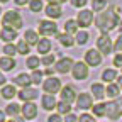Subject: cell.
<instances>
[{"label": "cell", "mask_w": 122, "mask_h": 122, "mask_svg": "<svg viewBox=\"0 0 122 122\" xmlns=\"http://www.w3.org/2000/svg\"><path fill=\"white\" fill-rule=\"evenodd\" d=\"M14 2L17 4V5H25V4H29V2H30V0H14Z\"/></svg>", "instance_id": "cell-46"}, {"label": "cell", "mask_w": 122, "mask_h": 122, "mask_svg": "<svg viewBox=\"0 0 122 122\" xmlns=\"http://www.w3.org/2000/svg\"><path fill=\"white\" fill-rule=\"evenodd\" d=\"M24 41H25L29 46H32V44L37 46L41 39H39V34L36 32V30H30V29H29V30H25V32H24Z\"/></svg>", "instance_id": "cell-20"}, {"label": "cell", "mask_w": 122, "mask_h": 122, "mask_svg": "<svg viewBox=\"0 0 122 122\" xmlns=\"http://www.w3.org/2000/svg\"><path fill=\"white\" fill-rule=\"evenodd\" d=\"M58 114H61V115H70L71 114V105L70 103H66V102H58Z\"/></svg>", "instance_id": "cell-31"}, {"label": "cell", "mask_w": 122, "mask_h": 122, "mask_svg": "<svg viewBox=\"0 0 122 122\" xmlns=\"http://www.w3.org/2000/svg\"><path fill=\"white\" fill-rule=\"evenodd\" d=\"M9 2V0H0V4H7Z\"/></svg>", "instance_id": "cell-52"}, {"label": "cell", "mask_w": 122, "mask_h": 122, "mask_svg": "<svg viewBox=\"0 0 122 122\" xmlns=\"http://www.w3.org/2000/svg\"><path fill=\"white\" fill-rule=\"evenodd\" d=\"M65 122H78V117H76L75 114H70L65 117Z\"/></svg>", "instance_id": "cell-44"}, {"label": "cell", "mask_w": 122, "mask_h": 122, "mask_svg": "<svg viewBox=\"0 0 122 122\" xmlns=\"http://www.w3.org/2000/svg\"><path fill=\"white\" fill-rule=\"evenodd\" d=\"M85 63L88 66H93V68L98 66L102 63V53L98 49H88L85 53Z\"/></svg>", "instance_id": "cell-7"}, {"label": "cell", "mask_w": 122, "mask_h": 122, "mask_svg": "<svg viewBox=\"0 0 122 122\" xmlns=\"http://www.w3.org/2000/svg\"><path fill=\"white\" fill-rule=\"evenodd\" d=\"M2 30H4V29H2V27H0V39H2Z\"/></svg>", "instance_id": "cell-54"}, {"label": "cell", "mask_w": 122, "mask_h": 122, "mask_svg": "<svg viewBox=\"0 0 122 122\" xmlns=\"http://www.w3.org/2000/svg\"><path fill=\"white\" fill-rule=\"evenodd\" d=\"M5 83V76L2 75V71H0V85H4Z\"/></svg>", "instance_id": "cell-50"}, {"label": "cell", "mask_w": 122, "mask_h": 122, "mask_svg": "<svg viewBox=\"0 0 122 122\" xmlns=\"http://www.w3.org/2000/svg\"><path fill=\"white\" fill-rule=\"evenodd\" d=\"M120 110H119V107L115 102H107V117H109L110 120H117L120 117Z\"/></svg>", "instance_id": "cell-16"}, {"label": "cell", "mask_w": 122, "mask_h": 122, "mask_svg": "<svg viewBox=\"0 0 122 122\" xmlns=\"http://www.w3.org/2000/svg\"><path fill=\"white\" fill-rule=\"evenodd\" d=\"M0 93H2V98H5V100H12L15 95H19V92L15 90L14 85H4Z\"/></svg>", "instance_id": "cell-19"}, {"label": "cell", "mask_w": 122, "mask_h": 122, "mask_svg": "<svg viewBox=\"0 0 122 122\" xmlns=\"http://www.w3.org/2000/svg\"><path fill=\"white\" fill-rule=\"evenodd\" d=\"M0 122H5V112L0 110Z\"/></svg>", "instance_id": "cell-49"}, {"label": "cell", "mask_w": 122, "mask_h": 122, "mask_svg": "<svg viewBox=\"0 0 122 122\" xmlns=\"http://www.w3.org/2000/svg\"><path fill=\"white\" fill-rule=\"evenodd\" d=\"M117 85H119V88L122 90V76H120V78H117Z\"/></svg>", "instance_id": "cell-51"}, {"label": "cell", "mask_w": 122, "mask_h": 122, "mask_svg": "<svg viewBox=\"0 0 122 122\" xmlns=\"http://www.w3.org/2000/svg\"><path fill=\"white\" fill-rule=\"evenodd\" d=\"M58 39H59V42L63 44V46H66V48H71V46L76 42V41H75L70 34H66V32H65V34H59V36H58Z\"/></svg>", "instance_id": "cell-29"}, {"label": "cell", "mask_w": 122, "mask_h": 122, "mask_svg": "<svg viewBox=\"0 0 122 122\" xmlns=\"http://www.w3.org/2000/svg\"><path fill=\"white\" fill-rule=\"evenodd\" d=\"M19 112H22V107H20L19 103H14V102H12V103H9V105L5 107V114L10 115L12 119H14V117H19Z\"/></svg>", "instance_id": "cell-24"}, {"label": "cell", "mask_w": 122, "mask_h": 122, "mask_svg": "<svg viewBox=\"0 0 122 122\" xmlns=\"http://www.w3.org/2000/svg\"><path fill=\"white\" fill-rule=\"evenodd\" d=\"M102 80H103L107 85L114 83V80H117V71H115V70H103V73H102Z\"/></svg>", "instance_id": "cell-26"}, {"label": "cell", "mask_w": 122, "mask_h": 122, "mask_svg": "<svg viewBox=\"0 0 122 122\" xmlns=\"http://www.w3.org/2000/svg\"><path fill=\"white\" fill-rule=\"evenodd\" d=\"M39 34L48 37V36H54L58 34V25L54 20H41L39 22Z\"/></svg>", "instance_id": "cell-5"}, {"label": "cell", "mask_w": 122, "mask_h": 122, "mask_svg": "<svg viewBox=\"0 0 122 122\" xmlns=\"http://www.w3.org/2000/svg\"><path fill=\"white\" fill-rule=\"evenodd\" d=\"M29 9H30V12H41L42 10V0H30L29 2Z\"/></svg>", "instance_id": "cell-35"}, {"label": "cell", "mask_w": 122, "mask_h": 122, "mask_svg": "<svg viewBox=\"0 0 122 122\" xmlns=\"http://www.w3.org/2000/svg\"><path fill=\"white\" fill-rule=\"evenodd\" d=\"M41 102H42V109L44 110H53V109L58 107V102H56L54 95H48V93H46V95H42Z\"/></svg>", "instance_id": "cell-17"}, {"label": "cell", "mask_w": 122, "mask_h": 122, "mask_svg": "<svg viewBox=\"0 0 122 122\" xmlns=\"http://www.w3.org/2000/svg\"><path fill=\"white\" fill-rule=\"evenodd\" d=\"M90 90H92V93H93V98H97V100H102L107 95V88L102 83H93L90 86Z\"/></svg>", "instance_id": "cell-18"}, {"label": "cell", "mask_w": 122, "mask_h": 122, "mask_svg": "<svg viewBox=\"0 0 122 122\" xmlns=\"http://www.w3.org/2000/svg\"><path fill=\"white\" fill-rule=\"evenodd\" d=\"M44 12H46V15H48L51 20L59 19L61 15H63V10H61V5L59 4H48L46 9H44Z\"/></svg>", "instance_id": "cell-13"}, {"label": "cell", "mask_w": 122, "mask_h": 122, "mask_svg": "<svg viewBox=\"0 0 122 122\" xmlns=\"http://www.w3.org/2000/svg\"><path fill=\"white\" fill-rule=\"evenodd\" d=\"M66 2V0H58V4H65Z\"/></svg>", "instance_id": "cell-53"}, {"label": "cell", "mask_w": 122, "mask_h": 122, "mask_svg": "<svg viewBox=\"0 0 122 122\" xmlns=\"http://www.w3.org/2000/svg\"><path fill=\"white\" fill-rule=\"evenodd\" d=\"M54 71H56L54 68H46V71H44V73L48 75V78H51V76H54Z\"/></svg>", "instance_id": "cell-45"}, {"label": "cell", "mask_w": 122, "mask_h": 122, "mask_svg": "<svg viewBox=\"0 0 122 122\" xmlns=\"http://www.w3.org/2000/svg\"><path fill=\"white\" fill-rule=\"evenodd\" d=\"M97 49H98L102 54H110V53L114 51V42H112V39L109 37V34L98 36V39H97Z\"/></svg>", "instance_id": "cell-3"}, {"label": "cell", "mask_w": 122, "mask_h": 122, "mask_svg": "<svg viewBox=\"0 0 122 122\" xmlns=\"http://www.w3.org/2000/svg\"><path fill=\"white\" fill-rule=\"evenodd\" d=\"M120 93V88L119 85L115 83H110V85H107V97H110V98H117Z\"/></svg>", "instance_id": "cell-30"}, {"label": "cell", "mask_w": 122, "mask_h": 122, "mask_svg": "<svg viewBox=\"0 0 122 122\" xmlns=\"http://www.w3.org/2000/svg\"><path fill=\"white\" fill-rule=\"evenodd\" d=\"M107 7V0H92V9L95 12H102Z\"/></svg>", "instance_id": "cell-34"}, {"label": "cell", "mask_w": 122, "mask_h": 122, "mask_svg": "<svg viewBox=\"0 0 122 122\" xmlns=\"http://www.w3.org/2000/svg\"><path fill=\"white\" fill-rule=\"evenodd\" d=\"M92 110H93L95 117H103V115H107V103H95L92 107Z\"/></svg>", "instance_id": "cell-27"}, {"label": "cell", "mask_w": 122, "mask_h": 122, "mask_svg": "<svg viewBox=\"0 0 122 122\" xmlns=\"http://www.w3.org/2000/svg\"><path fill=\"white\" fill-rule=\"evenodd\" d=\"M114 51H115L117 54H122V34H119V37H117L115 42H114Z\"/></svg>", "instance_id": "cell-39"}, {"label": "cell", "mask_w": 122, "mask_h": 122, "mask_svg": "<svg viewBox=\"0 0 122 122\" xmlns=\"http://www.w3.org/2000/svg\"><path fill=\"white\" fill-rule=\"evenodd\" d=\"M76 22H78L80 27H90L92 22H93V12L92 10H80L78 17H76Z\"/></svg>", "instance_id": "cell-9"}, {"label": "cell", "mask_w": 122, "mask_h": 122, "mask_svg": "<svg viewBox=\"0 0 122 122\" xmlns=\"http://www.w3.org/2000/svg\"><path fill=\"white\" fill-rule=\"evenodd\" d=\"M41 65H44L46 68H51L54 65V54H46L41 58Z\"/></svg>", "instance_id": "cell-36"}, {"label": "cell", "mask_w": 122, "mask_h": 122, "mask_svg": "<svg viewBox=\"0 0 122 122\" xmlns=\"http://www.w3.org/2000/svg\"><path fill=\"white\" fill-rule=\"evenodd\" d=\"M86 2H88V0H70V4H71L73 7H76V9L85 7V5H86Z\"/></svg>", "instance_id": "cell-41"}, {"label": "cell", "mask_w": 122, "mask_h": 122, "mask_svg": "<svg viewBox=\"0 0 122 122\" xmlns=\"http://www.w3.org/2000/svg\"><path fill=\"white\" fill-rule=\"evenodd\" d=\"M63 27H65V32L71 36V34H78V27H80V25H78V22H76V20L68 19V20L65 22V25H63Z\"/></svg>", "instance_id": "cell-23"}, {"label": "cell", "mask_w": 122, "mask_h": 122, "mask_svg": "<svg viewBox=\"0 0 122 122\" xmlns=\"http://www.w3.org/2000/svg\"><path fill=\"white\" fill-rule=\"evenodd\" d=\"M14 83L19 85L22 88H30V83H32V78H30V75H25V73H20L14 78Z\"/></svg>", "instance_id": "cell-15"}, {"label": "cell", "mask_w": 122, "mask_h": 122, "mask_svg": "<svg viewBox=\"0 0 122 122\" xmlns=\"http://www.w3.org/2000/svg\"><path fill=\"white\" fill-rule=\"evenodd\" d=\"M117 24H119V15L115 9H109L97 17V27L102 30V34H109L112 29L117 27Z\"/></svg>", "instance_id": "cell-1"}, {"label": "cell", "mask_w": 122, "mask_h": 122, "mask_svg": "<svg viewBox=\"0 0 122 122\" xmlns=\"http://www.w3.org/2000/svg\"><path fill=\"white\" fill-rule=\"evenodd\" d=\"M9 122H24V117H14V119L9 120Z\"/></svg>", "instance_id": "cell-48"}, {"label": "cell", "mask_w": 122, "mask_h": 122, "mask_svg": "<svg viewBox=\"0 0 122 122\" xmlns=\"http://www.w3.org/2000/svg\"><path fill=\"white\" fill-rule=\"evenodd\" d=\"M73 66H75V61L71 58H61L58 63L54 65V70L61 75H66L70 71H73Z\"/></svg>", "instance_id": "cell-8"}, {"label": "cell", "mask_w": 122, "mask_h": 122, "mask_svg": "<svg viewBox=\"0 0 122 122\" xmlns=\"http://www.w3.org/2000/svg\"><path fill=\"white\" fill-rule=\"evenodd\" d=\"M0 14H2V7H0Z\"/></svg>", "instance_id": "cell-55"}, {"label": "cell", "mask_w": 122, "mask_h": 122, "mask_svg": "<svg viewBox=\"0 0 122 122\" xmlns=\"http://www.w3.org/2000/svg\"><path fill=\"white\" fill-rule=\"evenodd\" d=\"M71 75H73V78L78 80V81L80 80H85L86 76H88V65L85 63V61H76L75 66H73Z\"/></svg>", "instance_id": "cell-6"}, {"label": "cell", "mask_w": 122, "mask_h": 122, "mask_svg": "<svg viewBox=\"0 0 122 122\" xmlns=\"http://www.w3.org/2000/svg\"><path fill=\"white\" fill-rule=\"evenodd\" d=\"M20 100H24V102H32V100H36L37 97H39V92L36 90V88H22L20 92H19V95H17Z\"/></svg>", "instance_id": "cell-14"}, {"label": "cell", "mask_w": 122, "mask_h": 122, "mask_svg": "<svg viewBox=\"0 0 122 122\" xmlns=\"http://www.w3.org/2000/svg\"><path fill=\"white\" fill-rule=\"evenodd\" d=\"M61 88H63V86H61V80L56 78V76H51V78L44 80V83H42V90H44L48 95L58 93V92H61Z\"/></svg>", "instance_id": "cell-4"}, {"label": "cell", "mask_w": 122, "mask_h": 122, "mask_svg": "<svg viewBox=\"0 0 122 122\" xmlns=\"http://www.w3.org/2000/svg\"><path fill=\"white\" fill-rule=\"evenodd\" d=\"M15 68V59L14 58H0V70H4V71H12Z\"/></svg>", "instance_id": "cell-22"}, {"label": "cell", "mask_w": 122, "mask_h": 122, "mask_svg": "<svg viewBox=\"0 0 122 122\" xmlns=\"http://www.w3.org/2000/svg\"><path fill=\"white\" fill-rule=\"evenodd\" d=\"M39 63H41V59H39L37 56H29V58L25 59V66H27L29 70H32V71H36V70H37Z\"/></svg>", "instance_id": "cell-28"}, {"label": "cell", "mask_w": 122, "mask_h": 122, "mask_svg": "<svg viewBox=\"0 0 122 122\" xmlns=\"http://www.w3.org/2000/svg\"><path fill=\"white\" fill-rule=\"evenodd\" d=\"M114 66L122 68V54H115V58H114Z\"/></svg>", "instance_id": "cell-43"}, {"label": "cell", "mask_w": 122, "mask_h": 122, "mask_svg": "<svg viewBox=\"0 0 122 122\" xmlns=\"http://www.w3.org/2000/svg\"><path fill=\"white\" fill-rule=\"evenodd\" d=\"M48 122H65V120L61 119V115H59V114H53V115H49V117H48Z\"/></svg>", "instance_id": "cell-42"}, {"label": "cell", "mask_w": 122, "mask_h": 122, "mask_svg": "<svg viewBox=\"0 0 122 122\" xmlns=\"http://www.w3.org/2000/svg\"><path fill=\"white\" fill-rule=\"evenodd\" d=\"M88 32L86 30H81V32H78L76 34V37H75V41H76V44H80V46H83V44H86L88 42Z\"/></svg>", "instance_id": "cell-33"}, {"label": "cell", "mask_w": 122, "mask_h": 122, "mask_svg": "<svg viewBox=\"0 0 122 122\" xmlns=\"http://www.w3.org/2000/svg\"><path fill=\"white\" fill-rule=\"evenodd\" d=\"M78 122H97V120L93 119V115H90V114H81L78 117Z\"/></svg>", "instance_id": "cell-40"}, {"label": "cell", "mask_w": 122, "mask_h": 122, "mask_svg": "<svg viewBox=\"0 0 122 122\" xmlns=\"http://www.w3.org/2000/svg\"><path fill=\"white\" fill-rule=\"evenodd\" d=\"M76 107L81 110H88L93 107V98H92L90 93H80L78 98H76Z\"/></svg>", "instance_id": "cell-11"}, {"label": "cell", "mask_w": 122, "mask_h": 122, "mask_svg": "<svg viewBox=\"0 0 122 122\" xmlns=\"http://www.w3.org/2000/svg\"><path fill=\"white\" fill-rule=\"evenodd\" d=\"M4 53H5L7 58H14L15 54H19L17 46H14V44H5V46H4Z\"/></svg>", "instance_id": "cell-32"}, {"label": "cell", "mask_w": 122, "mask_h": 122, "mask_svg": "<svg viewBox=\"0 0 122 122\" xmlns=\"http://www.w3.org/2000/svg\"><path fill=\"white\" fill-rule=\"evenodd\" d=\"M17 51H19V54H24V56L29 53V44H27L24 39L17 42Z\"/></svg>", "instance_id": "cell-37"}, {"label": "cell", "mask_w": 122, "mask_h": 122, "mask_svg": "<svg viewBox=\"0 0 122 122\" xmlns=\"http://www.w3.org/2000/svg\"><path fill=\"white\" fill-rule=\"evenodd\" d=\"M115 103H117L119 110H120V114H122V97H120V98H117V100H115Z\"/></svg>", "instance_id": "cell-47"}, {"label": "cell", "mask_w": 122, "mask_h": 122, "mask_svg": "<svg viewBox=\"0 0 122 122\" xmlns=\"http://www.w3.org/2000/svg\"><path fill=\"white\" fill-rule=\"evenodd\" d=\"M30 78H32V83H34V85L44 83V81H42V71H39V70L32 71V75H30Z\"/></svg>", "instance_id": "cell-38"}, {"label": "cell", "mask_w": 122, "mask_h": 122, "mask_svg": "<svg viewBox=\"0 0 122 122\" xmlns=\"http://www.w3.org/2000/svg\"><path fill=\"white\" fill-rule=\"evenodd\" d=\"M51 48H53V42L49 41V39H46V37H42L41 41H39V44H37V53H41V54H49V51H51Z\"/></svg>", "instance_id": "cell-21"}, {"label": "cell", "mask_w": 122, "mask_h": 122, "mask_svg": "<svg viewBox=\"0 0 122 122\" xmlns=\"http://www.w3.org/2000/svg\"><path fill=\"white\" fill-rule=\"evenodd\" d=\"M14 39H17V30L15 29H7V27H4V30H2V41H5V42H12Z\"/></svg>", "instance_id": "cell-25"}, {"label": "cell", "mask_w": 122, "mask_h": 122, "mask_svg": "<svg viewBox=\"0 0 122 122\" xmlns=\"http://www.w3.org/2000/svg\"><path fill=\"white\" fill-rule=\"evenodd\" d=\"M22 117L24 119H36L37 117V105L32 102H25L22 105Z\"/></svg>", "instance_id": "cell-12"}, {"label": "cell", "mask_w": 122, "mask_h": 122, "mask_svg": "<svg viewBox=\"0 0 122 122\" xmlns=\"http://www.w3.org/2000/svg\"><path fill=\"white\" fill-rule=\"evenodd\" d=\"M2 25L7 27V29H20L24 25V20H22V15L19 14V10H9L4 14L2 17Z\"/></svg>", "instance_id": "cell-2"}, {"label": "cell", "mask_w": 122, "mask_h": 122, "mask_svg": "<svg viewBox=\"0 0 122 122\" xmlns=\"http://www.w3.org/2000/svg\"><path fill=\"white\" fill-rule=\"evenodd\" d=\"M59 95H61V102H66V103H70V105H71V102H75L76 98H78V95H76V92H75V88H73L71 85L63 86Z\"/></svg>", "instance_id": "cell-10"}]
</instances>
